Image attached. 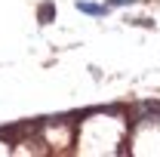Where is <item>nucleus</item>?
Returning a JSON list of instances; mask_svg holds the SVG:
<instances>
[{
    "instance_id": "nucleus-3",
    "label": "nucleus",
    "mask_w": 160,
    "mask_h": 157,
    "mask_svg": "<svg viewBox=\"0 0 160 157\" xmlns=\"http://www.w3.org/2000/svg\"><path fill=\"white\" fill-rule=\"evenodd\" d=\"M126 3H136V0H111V6H126Z\"/></svg>"
},
{
    "instance_id": "nucleus-1",
    "label": "nucleus",
    "mask_w": 160,
    "mask_h": 157,
    "mask_svg": "<svg viewBox=\"0 0 160 157\" xmlns=\"http://www.w3.org/2000/svg\"><path fill=\"white\" fill-rule=\"evenodd\" d=\"M77 9H80V13H86V16H105V13H108V6H96V3H83V0L77 3Z\"/></svg>"
},
{
    "instance_id": "nucleus-2",
    "label": "nucleus",
    "mask_w": 160,
    "mask_h": 157,
    "mask_svg": "<svg viewBox=\"0 0 160 157\" xmlns=\"http://www.w3.org/2000/svg\"><path fill=\"white\" fill-rule=\"evenodd\" d=\"M49 16H52V6H49V3H46V6H40V22H46Z\"/></svg>"
}]
</instances>
